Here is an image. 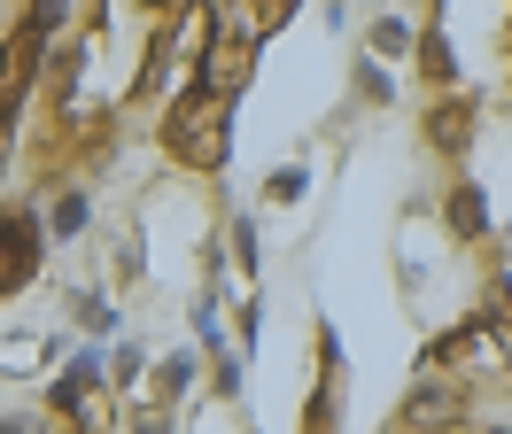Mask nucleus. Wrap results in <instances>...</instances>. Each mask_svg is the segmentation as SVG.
<instances>
[{
	"label": "nucleus",
	"mask_w": 512,
	"mask_h": 434,
	"mask_svg": "<svg viewBox=\"0 0 512 434\" xmlns=\"http://www.w3.org/2000/svg\"><path fill=\"white\" fill-rule=\"evenodd\" d=\"M404 411H412V419H450V411H458V396H450V388H419Z\"/></svg>",
	"instance_id": "7ed1b4c3"
},
{
	"label": "nucleus",
	"mask_w": 512,
	"mask_h": 434,
	"mask_svg": "<svg viewBox=\"0 0 512 434\" xmlns=\"http://www.w3.org/2000/svg\"><path fill=\"white\" fill-rule=\"evenodd\" d=\"M427 70H435V78H450V47H443V31H427Z\"/></svg>",
	"instance_id": "39448f33"
},
{
	"label": "nucleus",
	"mask_w": 512,
	"mask_h": 434,
	"mask_svg": "<svg viewBox=\"0 0 512 434\" xmlns=\"http://www.w3.org/2000/svg\"><path fill=\"white\" fill-rule=\"evenodd\" d=\"M435 140H443V148H458V140H466V109H443V117H435Z\"/></svg>",
	"instance_id": "20e7f679"
},
{
	"label": "nucleus",
	"mask_w": 512,
	"mask_h": 434,
	"mask_svg": "<svg viewBox=\"0 0 512 434\" xmlns=\"http://www.w3.org/2000/svg\"><path fill=\"white\" fill-rule=\"evenodd\" d=\"M0 434H39V427H32V419H8V427H0Z\"/></svg>",
	"instance_id": "423d86ee"
},
{
	"label": "nucleus",
	"mask_w": 512,
	"mask_h": 434,
	"mask_svg": "<svg viewBox=\"0 0 512 434\" xmlns=\"http://www.w3.org/2000/svg\"><path fill=\"white\" fill-rule=\"evenodd\" d=\"M450 225H458V233H481V225H489V210H481L474 186H458V194H450Z\"/></svg>",
	"instance_id": "f03ea898"
},
{
	"label": "nucleus",
	"mask_w": 512,
	"mask_h": 434,
	"mask_svg": "<svg viewBox=\"0 0 512 434\" xmlns=\"http://www.w3.org/2000/svg\"><path fill=\"white\" fill-rule=\"evenodd\" d=\"M39 272V225L32 217H0V295Z\"/></svg>",
	"instance_id": "f257e3e1"
}]
</instances>
